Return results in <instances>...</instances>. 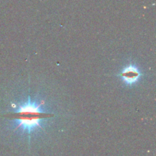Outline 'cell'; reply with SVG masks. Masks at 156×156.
Masks as SVG:
<instances>
[{
	"instance_id": "cell-1",
	"label": "cell",
	"mask_w": 156,
	"mask_h": 156,
	"mask_svg": "<svg viewBox=\"0 0 156 156\" xmlns=\"http://www.w3.org/2000/svg\"><path fill=\"white\" fill-rule=\"evenodd\" d=\"M40 107L41 105H37L35 103L28 101L20 106L15 112L12 114L14 120L19 122L17 128L21 127L29 132L36 127H41V120L52 117V114L41 111Z\"/></svg>"
},
{
	"instance_id": "cell-2",
	"label": "cell",
	"mask_w": 156,
	"mask_h": 156,
	"mask_svg": "<svg viewBox=\"0 0 156 156\" xmlns=\"http://www.w3.org/2000/svg\"><path fill=\"white\" fill-rule=\"evenodd\" d=\"M120 76L124 80L125 82L131 84L136 82L138 78L140 77V73L136 67L129 66L122 72Z\"/></svg>"
}]
</instances>
